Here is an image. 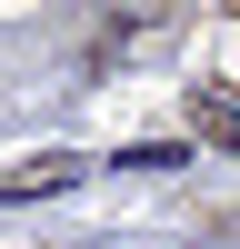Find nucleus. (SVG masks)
<instances>
[{
	"label": "nucleus",
	"mask_w": 240,
	"mask_h": 249,
	"mask_svg": "<svg viewBox=\"0 0 240 249\" xmlns=\"http://www.w3.org/2000/svg\"><path fill=\"white\" fill-rule=\"evenodd\" d=\"M190 130H200V140H220V150L240 160V100H230V90H200V100H190Z\"/></svg>",
	"instance_id": "2"
},
{
	"label": "nucleus",
	"mask_w": 240,
	"mask_h": 249,
	"mask_svg": "<svg viewBox=\"0 0 240 249\" xmlns=\"http://www.w3.org/2000/svg\"><path fill=\"white\" fill-rule=\"evenodd\" d=\"M70 179H90V160H70V150H50V160H10V170H0V199H50V190H70Z\"/></svg>",
	"instance_id": "1"
}]
</instances>
